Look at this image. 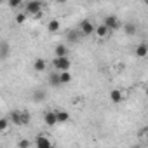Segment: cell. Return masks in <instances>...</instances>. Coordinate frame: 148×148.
I'll return each mask as SVG.
<instances>
[{"instance_id":"1","label":"cell","mask_w":148,"mask_h":148,"mask_svg":"<svg viewBox=\"0 0 148 148\" xmlns=\"http://www.w3.org/2000/svg\"><path fill=\"white\" fill-rule=\"evenodd\" d=\"M52 66L58 70V71H63V70H70L71 68V61L68 56H56L52 59Z\"/></svg>"},{"instance_id":"2","label":"cell","mask_w":148,"mask_h":148,"mask_svg":"<svg viewBox=\"0 0 148 148\" xmlns=\"http://www.w3.org/2000/svg\"><path fill=\"white\" fill-rule=\"evenodd\" d=\"M21 7L25 9L26 14L33 16V14H37L38 11H42V2H38V0H28V2H23Z\"/></svg>"},{"instance_id":"3","label":"cell","mask_w":148,"mask_h":148,"mask_svg":"<svg viewBox=\"0 0 148 148\" xmlns=\"http://www.w3.org/2000/svg\"><path fill=\"white\" fill-rule=\"evenodd\" d=\"M103 23H105V25H106L112 32H113V30H119V28L122 26V23H120V19H119L117 16H106Z\"/></svg>"},{"instance_id":"4","label":"cell","mask_w":148,"mask_h":148,"mask_svg":"<svg viewBox=\"0 0 148 148\" xmlns=\"http://www.w3.org/2000/svg\"><path fill=\"white\" fill-rule=\"evenodd\" d=\"M80 33H82L84 37H89V35H92V33H94V25H92V21H89V19H84V21L80 23Z\"/></svg>"},{"instance_id":"5","label":"cell","mask_w":148,"mask_h":148,"mask_svg":"<svg viewBox=\"0 0 148 148\" xmlns=\"http://www.w3.org/2000/svg\"><path fill=\"white\" fill-rule=\"evenodd\" d=\"M124 98H125V92H124V91H120V89H113V91H110V99H112V103L120 105V103L124 101Z\"/></svg>"},{"instance_id":"6","label":"cell","mask_w":148,"mask_h":148,"mask_svg":"<svg viewBox=\"0 0 148 148\" xmlns=\"http://www.w3.org/2000/svg\"><path fill=\"white\" fill-rule=\"evenodd\" d=\"M110 32H112V30H110V28H108V26H106L105 23H101V25L94 26V33H96V35H98L99 38H106V37L110 35Z\"/></svg>"},{"instance_id":"7","label":"cell","mask_w":148,"mask_h":148,"mask_svg":"<svg viewBox=\"0 0 148 148\" xmlns=\"http://www.w3.org/2000/svg\"><path fill=\"white\" fill-rule=\"evenodd\" d=\"M35 146H38V148H51V146H52V141H51L47 136L40 134V136H37V139H35Z\"/></svg>"},{"instance_id":"8","label":"cell","mask_w":148,"mask_h":148,"mask_svg":"<svg viewBox=\"0 0 148 148\" xmlns=\"http://www.w3.org/2000/svg\"><path fill=\"white\" fill-rule=\"evenodd\" d=\"M58 75H59V84L61 86H64V84H70L71 82V73H70V70H63V71H58Z\"/></svg>"},{"instance_id":"9","label":"cell","mask_w":148,"mask_h":148,"mask_svg":"<svg viewBox=\"0 0 148 148\" xmlns=\"http://www.w3.org/2000/svg\"><path fill=\"white\" fill-rule=\"evenodd\" d=\"M9 122L14 124V125H23V122H21V110H12L11 115H9Z\"/></svg>"},{"instance_id":"10","label":"cell","mask_w":148,"mask_h":148,"mask_svg":"<svg viewBox=\"0 0 148 148\" xmlns=\"http://www.w3.org/2000/svg\"><path fill=\"white\" fill-rule=\"evenodd\" d=\"M44 122L47 124V125H56L58 124V119H56V112H45V115H44Z\"/></svg>"},{"instance_id":"11","label":"cell","mask_w":148,"mask_h":148,"mask_svg":"<svg viewBox=\"0 0 148 148\" xmlns=\"http://www.w3.org/2000/svg\"><path fill=\"white\" fill-rule=\"evenodd\" d=\"M56 119H58V124H64L70 120V113L64 112V110H58L56 112Z\"/></svg>"},{"instance_id":"12","label":"cell","mask_w":148,"mask_h":148,"mask_svg":"<svg viewBox=\"0 0 148 148\" xmlns=\"http://www.w3.org/2000/svg\"><path fill=\"white\" fill-rule=\"evenodd\" d=\"M134 52H136L138 58H146V54H148V47H146V44H145V42L139 44V45L134 49Z\"/></svg>"},{"instance_id":"13","label":"cell","mask_w":148,"mask_h":148,"mask_svg":"<svg viewBox=\"0 0 148 148\" xmlns=\"http://www.w3.org/2000/svg\"><path fill=\"white\" fill-rule=\"evenodd\" d=\"M33 68H35V71H44L47 68V61L42 59V58H37L35 63H33Z\"/></svg>"},{"instance_id":"14","label":"cell","mask_w":148,"mask_h":148,"mask_svg":"<svg viewBox=\"0 0 148 148\" xmlns=\"http://www.w3.org/2000/svg\"><path fill=\"white\" fill-rule=\"evenodd\" d=\"M59 26H61L59 19H51V21H49V25H47V30H49L51 33H56V32L59 30Z\"/></svg>"},{"instance_id":"15","label":"cell","mask_w":148,"mask_h":148,"mask_svg":"<svg viewBox=\"0 0 148 148\" xmlns=\"http://www.w3.org/2000/svg\"><path fill=\"white\" fill-rule=\"evenodd\" d=\"M54 52H56V56H68V47L63 45V44H59V45H56Z\"/></svg>"},{"instance_id":"16","label":"cell","mask_w":148,"mask_h":148,"mask_svg":"<svg viewBox=\"0 0 148 148\" xmlns=\"http://www.w3.org/2000/svg\"><path fill=\"white\" fill-rule=\"evenodd\" d=\"M9 125H11L9 119H5V117H0V132H5V131L9 129Z\"/></svg>"},{"instance_id":"17","label":"cell","mask_w":148,"mask_h":148,"mask_svg":"<svg viewBox=\"0 0 148 148\" xmlns=\"http://www.w3.org/2000/svg\"><path fill=\"white\" fill-rule=\"evenodd\" d=\"M30 120H32V115H30V112H26V110H21V122H23V125H28V124H30Z\"/></svg>"},{"instance_id":"18","label":"cell","mask_w":148,"mask_h":148,"mask_svg":"<svg viewBox=\"0 0 148 148\" xmlns=\"http://www.w3.org/2000/svg\"><path fill=\"white\" fill-rule=\"evenodd\" d=\"M49 84L54 86V87L61 86V84H59V75H58V73H51V75H49Z\"/></svg>"},{"instance_id":"19","label":"cell","mask_w":148,"mask_h":148,"mask_svg":"<svg viewBox=\"0 0 148 148\" xmlns=\"http://www.w3.org/2000/svg\"><path fill=\"white\" fill-rule=\"evenodd\" d=\"M23 2H25V0H7V4H9L11 9H19L23 5Z\"/></svg>"},{"instance_id":"20","label":"cell","mask_w":148,"mask_h":148,"mask_svg":"<svg viewBox=\"0 0 148 148\" xmlns=\"http://www.w3.org/2000/svg\"><path fill=\"white\" fill-rule=\"evenodd\" d=\"M25 21H26V12H19V14L16 16V23H18V25H23Z\"/></svg>"},{"instance_id":"21","label":"cell","mask_w":148,"mask_h":148,"mask_svg":"<svg viewBox=\"0 0 148 148\" xmlns=\"http://www.w3.org/2000/svg\"><path fill=\"white\" fill-rule=\"evenodd\" d=\"M125 32H127V35H132V33H136V26L134 25H125Z\"/></svg>"},{"instance_id":"22","label":"cell","mask_w":148,"mask_h":148,"mask_svg":"<svg viewBox=\"0 0 148 148\" xmlns=\"http://www.w3.org/2000/svg\"><path fill=\"white\" fill-rule=\"evenodd\" d=\"M146 132H148V127H143L139 131V138H146Z\"/></svg>"},{"instance_id":"23","label":"cell","mask_w":148,"mask_h":148,"mask_svg":"<svg viewBox=\"0 0 148 148\" xmlns=\"http://www.w3.org/2000/svg\"><path fill=\"white\" fill-rule=\"evenodd\" d=\"M30 145H32V143L26 141V139H21V141H19V146H30Z\"/></svg>"},{"instance_id":"24","label":"cell","mask_w":148,"mask_h":148,"mask_svg":"<svg viewBox=\"0 0 148 148\" xmlns=\"http://www.w3.org/2000/svg\"><path fill=\"white\" fill-rule=\"evenodd\" d=\"M58 4H64V2H68V0H56Z\"/></svg>"},{"instance_id":"25","label":"cell","mask_w":148,"mask_h":148,"mask_svg":"<svg viewBox=\"0 0 148 148\" xmlns=\"http://www.w3.org/2000/svg\"><path fill=\"white\" fill-rule=\"evenodd\" d=\"M0 2H2V0H0Z\"/></svg>"}]
</instances>
